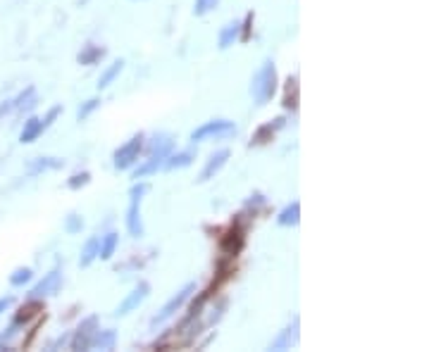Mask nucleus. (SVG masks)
I'll list each match as a JSON object with an SVG mask.
<instances>
[{
  "instance_id": "obj_1",
  "label": "nucleus",
  "mask_w": 429,
  "mask_h": 352,
  "mask_svg": "<svg viewBox=\"0 0 429 352\" xmlns=\"http://www.w3.org/2000/svg\"><path fill=\"white\" fill-rule=\"evenodd\" d=\"M275 90H277V69L272 60H265L263 67H260V71L251 81V95L256 100V105H268L272 95H275Z\"/></svg>"
},
{
  "instance_id": "obj_2",
  "label": "nucleus",
  "mask_w": 429,
  "mask_h": 352,
  "mask_svg": "<svg viewBox=\"0 0 429 352\" xmlns=\"http://www.w3.org/2000/svg\"><path fill=\"white\" fill-rule=\"evenodd\" d=\"M236 134V127L229 119H212L205 122L203 127H198L196 131L191 134V141H205V139H224V136Z\"/></svg>"
},
{
  "instance_id": "obj_3",
  "label": "nucleus",
  "mask_w": 429,
  "mask_h": 352,
  "mask_svg": "<svg viewBox=\"0 0 429 352\" xmlns=\"http://www.w3.org/2000/svg\"><path fill=\"white\" fill-rule=\"evenodd\" d=\"M143 148V136H134L132 141H127L125 146H122L120 150L115 153V169H129L134 165L136 160H139V153Z\"/></svg>"
},
{
  "instance_id": "obj_4",
  "label": "nucleus",
  "mask_w": 429,
  "mask_h": 352,
  "mask_svg": "<svg viewBox=\"0 0 429 352\" xmlns=\"http://www.w3.org/2000/svg\"><path fill=\"white\" fill-rule=\"evenodd\" d=\"M193 291H196V286H193V283H186L184 288H181V291L177 293V295H174V298L170 300V303H167L165 307L160 310V315H155V317H153V324L158 326V324L167 322V319H170V317L177 315V312H179L181 307H184L186 300L191 298V293H193Z\"/></svg>"
},
{
  "instance_id": "obj_5",
  "label": "nucleus",
  "mask_w": 429,
  "mask_h": 352,
  "mask_svg": "<svg viewBox=\"0 0 429 352\" xmlns=\"http://www.w3.org/2000/svg\"><path fill=\"white\" fill-rule=\"evenodd\" d=\"M96 331H98V317H88L84 319L76 329L74 338H72V350H86L91 348V341H93Z\"/></svg>"
},
{
  "instance_id": "obj_6",
  "label": "nucleus",
  "mask_w": 429,
  "mask_h": 352,
  "mask_svg": "<svg viewBox=\"0 0 429 352\" xmlns=\"http://www.w3.org/2000/svg\"><path fill=\"white\" fill-rule=\"evenodd\" d=\"M148 291H151V286H148L146 281H141L132 293H129V295H127L125 300H122L120 307H117L115 315H117V317H125V315H129V312H134V310L143 303V300H146Z\"/></svg>"
},
{
  "instance_id": "obj_7",
  "label": "nucleus",
  "mask_w": 429,
  "mask_h": 352,
  "mask_svg": "<svg viewBox=\"0 0 429 352\" xmlns=\"http://www.w3.org/2000/svg\"><path fill=\"white\" fill-rule=\"evenodd\" d=\"M57 288H60V271L53 269V271L45 274L41 281H38L34 288H31L29 295L31 298H45V295H53Z\"/></svg>"
},
{
  "instance_id": "obj_8",
  "label": "nucleus",
  "mask_w": 429,
  "mask_h": 352,
  "mask_svg": "<svg viewBox=\"0 0 429 352\" xmlns=\"http://www.w3.org/2000/svg\"><path fill=\"white\" fill-rule=\"evenodd\" d=\"M227 160H229V150H217V153H212L210 160H207V165L203 167V172H200V181L212 179V176L227 165Z\"/></svg>"
},
{
  "instance_id": "obj_9",
  "label": "nucleus",
  "mask_w": 429,
  "mask_h": 352,
  "mask_svg": "<svg viewBox=\"0 0 429 352\" xmlns=\"http://www.w3.org/2000/svg\"><path fill=\"white\" fill-rule=\"evenodd\" d=\"M139 205H141V200L132 198V205H129V210H127V229H129V233H132L134 238L143 236V221H141Z\"/></svg>"
},
{
  "instance_id": "obj_10",
  "label": "nucleus",
  "mask_w": 429,
  "mask_h": 352,
  "mask_svg": "<svg viewBox=\"0 0 429 352\" xmlns=\"http://www.w3.org/2000/svg\"><path fill=\"white\" fill-rule=\"evenodd\" d=\"M296 338H298V319H294V322H291V326H286L282 334H279L275 341H272L270 350H286V348H291V345L296 343Z\"/></svg>"
},
{
  "instance_id": "obj_11",
  "label": "nucleus",
  "mask_w": 429,
  "mask_h": 352,
  "mask_svg": "<svg viewBox=\"0 0 429 352\" xmlns=\"http://www.w3.org/2000/svg\"><path fill=\"white\" fill-rule=\"evenodd\" d=\"M172 146H174L172 136L160 134V136H155V139L151 141V146H148V153H151V155H162V158H167V155H170V150H172Z\"/></svg>"
},
{
  "instance_id": "obj_12",
  "label": "nucleus",
  "mask_w": 429,
  "mask_h": 352,
  "mask_svg": "<svg viewBox=\"0 0 429 352\" xmlns=\"http://www.w3.org/2000/svg\"><path fill=\"white\" fill-rule=\"evenodd\" d=\"M41 134H43V124H41V119L31 117L29 122H24V129H22V134H19V141H22V143H34Z\"/></svg>"
},
{
  "instance_id": "obj_13",
  "label": "nucleus",
  "mask_w": 429,
  "mask_h": 352,
  "mask_svg": "<svg viewBox=\"0 0 429 352\" xmlns=\"http://www.w3.org/2000/svg\"><path fill=\"white\" fill-rule=\"evenodd\" d=\"M115 343H117V334L113 329H108V331H96V336H93V341H91V348H98V350H113L115 348Z\"/></svg>"
},
{
  "instance_id": "obj_14",
  "label": "nucleus",
  "mask_w": 429,
  "mask_h": 352,
  "mask_svg": "<svg viewBox=\"0 0 429 352\" xmlns=\"http://www.w3.org/2000/svg\"><path fill=\"white\" fill-rule=\"evenodd\" d=\"M239 34H241V24H239V22H229L222 31H219V48L227 50L229 45H234V41L239 38Z\"/></svg>"
},
{
  "instance_id": "obj_15",
  "label": "nucleus",
  "mask_w": 429,
  "mask_h": 352,
  "mask_svg": "<svg viewBox=\"0 0 429 352\" xmlns=\"http://www.w3.org/2000/svg\"><path fill=\"white\" fill-rule=\"evenodd\" d=\"M244 247V236L241 231H229L227 236L222 238V252L224 255H236L239 250Z\"/></svg>"
},
{
  "instance_id": "obj_16",
  "label": "nucleus",
  "mask_w": 429,
  "mask_h": 352,
  "mask_svg": "<svg viewBox=\"0 0 429 352\" xmlns=\"http://www.w3.org/2000/svg\"><path fill=\"white\" fill-rule=\"evenodd\" d=\"M298 219H301V203H291V205L284 207L277 221H279L282 226H296Z\"/></svg>"
},
{
  "instance_id": "obj_17",
  "label": "nucleus",
  "mask_w": 429,
  "mask_h": 352,
  "mask_svg": "<svg viewBox=\"0 0 429 352\" xmlns=\"http://www.w3.org/2000/svg\"><path fill=\"white\" fill-rule=\"evenodd\" d=\"M98 247H101V240H98V238H88L86 245L81 247L79 264H81V266H91V264H93V259L98 257Z\"/></svg>"
},
{
  "instance_id": "obj_18",
  "label": "nucleus",
  "mask_w": 429,
  "mask_h": 352,
  "mask_svg": "<svg viewBox=\"0 0 429 352\" xmlns=\"http://www.w3.org/2000/svg\"><path fill=\"white\" fill-rule=\"evenodd\" d=\"M165 160H167V158H162V155H151V160H146V162H143V165L134 172V179H143L146 174L158 172V169L165 165Z\"/></svg>"
},
{
  "instance_id": "obj_19",
  "label": "nucleus",
  "mask_w": 429,
  "mask_h": 352,
  "mask_svg": "<svg viewBox=\"0 0 429 352\" xmlns=\"http://www.w3.org/2000/svg\"><path fill=\"white\" fill-rule=\"evenodd\" d=\"M122 69H125V62H122V60H117V62L110 64V67L101 74V79H98V88H108L110 83H113V81L117 79V76H120V71H122Z\"/></svg>"
},
{
  "instance_id": "obj_20",
  "label": "nucleus",
  "mask_w": 429,
  "mask_h": 352,
  "mask_svg": "<svg viewBox=\"0 0 429 352\" xmlns=\"http://www.w3.org/2000/svg\"><path fill=\"white\" fill-rule=\"evenodd\" d=\"M103 55H105V50L98 48V45H93V43H88L86 48L79 53V64H96Z\"/></svg>"
},
{
  "instance_id": "obj_21",
  "label": "nucleus",
  "mask_w": 429,
  "mask_h": 352,
  "mask_svg": "<svg viewBox=\"0 0 429 352\" xmlns=\"http://www.w3.org/2000/svg\"><path fill=\"white\" fill-rule=\"evenodd\" d=\"M193 162V153L191 150H184V153H177V155H172L170 160L165 162V169H184V167H188Z\"/></svg>"
},
{
  "instance_id": "obj_22",
  "label": "nucleus",
  "mask_w": 429,
  "mask_h": 352,
  "mask_svg": "<svg viewBox=\"0 0 429 352\" xmlns=\"http://www.w3.org/2000/svg\"><path fill=\"white\" fill-rule=\"evenodd\" d=\"M115 250H117V233H108V236L101 240L98 257L101 259H110V257L115 255Z\"/></svg>"
},
{
  "instance_id": "obj_23",
  "label": "nucleus",
  "mask_w": 429,
  "mask_h": 352,
  "mask_svg": "<svg viewBox=\"0 0 429 352\" xmlns=\"http://www.w3.org/2000/svg\"><path fill=\"white\" fill-rule=\"evenodd\" d=\"M275 122H277L275 127H272V124H268V127H260V129H258V134L253 136L251 146H260V143H265V141H268V136H272V134L277 131V129H282V127H284V119H275Z\"/></svg>"
},
{
  "instance_id": "obj_24",
  "label": "nucleus",
  "mask_w": 429,
  "mask_h": 352,
  "mask_svg": "<svg viewBox=\"0 0 429 352\" xmlns=\"http://www.w3.org/2000/svg\"><path fill=\"white\" fill-rule=\"evenodd\" d=\"M62 167V160L55 158H38L34 165H31V172H45V169H57Z\"/></svg>"
},
{
  "instance_id": "obj_25",
  "label": "nucleus",
  "mask_w": 429,
  "mask_h": 352,
  "mask_svg": "<svg viewBox=\"0 0 429 352\" xmlns=\"http://www.w3.org/2000/svg\"><path fill=\"white\" fill-rule=\"evenodd\" d=\"M31 276H34V271H31L29 266H22V269H17V271L10 276V283H12V286H24V283L31 281Z\"/></svg>"
},
{
  "instance_id": "obj_26",
  "label": "nucleus",
  "mask_w": 429,
  "mask_h": 352,
  "mask_svg": "<svg viewBox=\"0 0 429 352\" xmlns=\"http://www.w3.org/2000/svg\"><path fill=\"white\" fill-rule=\"evenodd\" d=\"M219 0H196V5H193V12L200 17V15H207L212 8H217Z\"/></svg>"
},
{
  "instance_id": "obj_27",
  "label": "nucleus",
  "mask_w": 429,
  "mask_h": 352,
  "mask_svg": "<svg viewBox=\"0 0 429 352\" xmlns=\"http://www.w3.org/2000/svg\"><path fill=\"white\" fill-rule=\"evenodd\" d=\"M98 105H101L98 98H91V100L84 102V105L79 107V112H76V117H79V122H81V119H86V117H88L91 112H93V110L98 107Z\"/></svg>"
},
{
  "instance_id": "obj_28",
  "label": "nucleus",
  "mask_w": 429,
  "mask_h": 352,
  "mask_svg": "<svg viewBox=\"0 0 429 352\" xmlns=\"http://www.w3.org/2000/svg\"><path fill=\"white\" fill-rule=\"evenodd\" d=\"M64 229H67V233H79L84 229V219L79 217V214H69Z\"/></svg>"
},
{
  "instance_id": "obj_29",
  "label": "nucleus",
  "mask_w": 429,
  "mask_h": 352,
  "mask_svg": "<svg viewBox=\"0 0 429 352\" xmlns=\"http://www.w3.org/2000/svg\"><path fill=\"white\" fill-rule=\"evenodd\" d=\"M36 310H38V305H27V307H22V310H19V315L15 317V324L29 322V319L36 315Z\"/></svg>"
},
{
  "instance_id": "obj_30",
  "label": "nucleus",
  "mask_w": 429,
  "mask_h": 352,
  "mask_svg": "<svg viewBox=\"0 0 429 352\" xmlns=\"http://www.w3.org/2000/svg\"><path fill=\"white\" fill-rule=\"evenodd\" d=\"M91 181V174L88 172H81V174H74L72 179L67 181V186L69 188H81V186H86Z\"/></svg>"
},
{
  "instance_id": "obj_31",
  "label": "nucleus",
  "mask_w": 429,
  "mask_h": 352,
  "mask_svg": "<svg viewBox=\"0 0 429 352\" xmlns=\"http://www.w3.org/2000/svg\"><path fill=\"white\" fill-rule=\"evenodd\" d=\"M57 115H60V107H53L48 115H45V119H41V124H43V131H45V129H48L50 124H53V122L57 119Z\"/></svg>"
},
{
  "instance_id": "obj_32",
  "label": "nucleus",
  "mask_w": 429,
  "mask_h": 352,
  "mask_svg": "<svg viewBox=\"0 0 429 352\" xmlns=\"http://www.w3.org/2000/svg\"><path fill=\"white\" fill-rule=\"evenodd\" d=\"M146 193H148V184H139V186H134L132 191H129V195H132L134 200H141Z\"/></svg>"
},
{
  "instance_id": "obj_33",
  "label": "nucleus",
  "mask_w": 429,
  "mask_h": 352,
  "mask_svg": "<svg viewBox=\"0 0 429 352\" xmlns=\"http://www.w3.org/2000/svg\"><path fill=\"white\" fill-rule=\"evenodd\" d=\"M251 24H253V12H248V15H246V22L241 24V29H244V34H241V41H248V34H251Z\"/></svg>"
},
{
  "instance_id": "obj_34",
  "label": "nucleus",
  "mask_w": 429,
  "mask_h": 352,
  "mask_svg": "<svg viewBox=\"0 0 429 352\" xmlns=\"http://www.w3.org/2000/svg\"><path fill=\"white\" fill-rule=\"evenodd\" d=\"M260 205H265V198L260 193H256V195H251V200L246 203V207H260Z\"/></svg>"
},
{
  "instance_id": "obj_35",
  "label": "nucleus",
  "mask_w": 429,
  "mask_h": 352,
  "mask_svg": "<svg viewBox=\"0 0 429 352\" xmlns=\"http://www.w3.org/2000/svg\"><path fill=\"white\" fill-rule=\"evenodd\" d=\"M12 305V298H0V315H3L5 310H8Z\"/></svg>"
}]
</instances>
